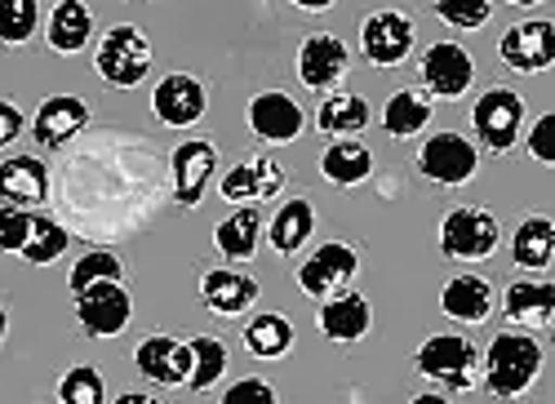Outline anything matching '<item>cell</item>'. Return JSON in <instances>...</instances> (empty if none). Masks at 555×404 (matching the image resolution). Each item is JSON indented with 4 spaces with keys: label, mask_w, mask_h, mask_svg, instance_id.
I'll use <instances>...</instances> for the list:
<instances>
[{
    "label": "cell",
    "mask_w": 555,
    "mask_h": 404,
    "mask_svg": "<svg viewBox=\"0 0 555 404\" xmlns=\"http://www.w3.org/2000/svg\"><path fill=\"white\" fill-rule=\"evenodd\" d=\"M542 374V342L529 334V329H502L485 361H480V378H485V391L498 395V400H516L525 395Z\"/></svg>",
    "instance_id": "1"
},
{
    "label": "cell",
    "mask_w": 555,
    "mask_h": 404,
    "mask_svg": "<svg viewBox=\"0 0 555 404\" xmlns=\"http://www.w3.org/2000/svg\"><path fill=\"white\" fill-rule=\"evenodd\" d=\"M413 365H418V374L427 382L444 387L449 395H462V391H472L476 378H480V351L462 334H431L418 347V361Z\"/></svg>",
    "instance_id": "2"
},
{
    "label": "cell",
    "mask_w": 555,
    "mask_h": 404,
    "mask_svg": "<svg viewBox=\"0 0 555 404\" xmlns=\"http://www.w3.org/2000/svg\"><path fill=\"white\" fill-rule=\"evenodd\" d=\"M94 71L103 76V84L112 89H133L143 84L152 71V40L143 36V27L133 23H116L94 50Z\"/></svg>",
    "instance_id": "3"
},
{
    "label": "cell",
    "mask_w": 555,
    "mask_h": 404,
    "mask_svg": "<svg viewBox=\"0 0 555 404\" xmlns=\"http://www.w3.org/2000/svg\"><path fill=\"white\" fill-rule=\"evenodd\" d=\"M498 240H502L498 218L480 205H457L440 222V253L453 262H485L493 258Z\"/></svg>",
    "instance_id": "4"
},
{
    "label": "cell",
    "mask_w": 555,
    "mask_h": 404,
    "mask_svg": "<svg viewBox=\"0 0 555 404\" xmlns=\"http://www.w3.org/2000/svg\"><path fill=\"white\" fill-rule=\"evenodd\" d=\"M525 112L529 103L516 94V89H485L480 103L472 107V125H476V139L485 143V152L506 156L520 143V129H525Z\"/></svg>",
    "instance_id": "5"
},
{
    "label": "cell",
    "mask_w": 555,
    "mask_h": 404,
    "mask_svg": "<svg viewBox=\"0 0 555 404\" xmlns=\"http://www.w3.org/2000/svg\"><path fill=\"white\" fill-rule=\"evenodd\" d=\"M76 298V321L85 338H116L129 329L133 321V298L125 289V281H103V285H89Z\"/></svg>",
    "instance_id": "6"
},
{
    "label": "cell",
    "mask_w": 555,
    "mask_h": 404,
    "mask_svg": "<svg viewBox=\"0 0 555 404\" xmlns=\"http://www.w3.org/2000/svg\"><path fill=\"white\" fill-rule=\"evenodd\" d=\"M476 169H480L476 143H467L453 129L431 133V139L418 147V173L431 178L436 187H462V183H472Z\"/></svg>",
    "instance_id": "7"
},
{
    "label": "cell",
    "mask_w": 555,
    "mask_h": 404,
    "mask_svg": "<svg viewBox=\"0 0 555 404\" xmlns=\"http://www.w3.org/2000/svg\"><path fill=\"white\" fill-rule=\"evenodd\" d=\"M418 76L431 99H462L476 84V58L457 40H436L418 63Z\"/></svg>",
    "instance_id": "8"
},
{
    "label": "cell",
    "mask_w": 555,
    "mask_h": 404,
    "mask_svg": "<svg viewBox=\"0 0 555 404\" xmlns=\"http://www.w3.org/2000/svg\"><path fill=\"white\" fill-rule=\"evenodd\" d=\"M413 36H418V27H413L409 14L378 10L360 23V50L374 67H400L413 54Z\"/></svg>",
    "instance_id": "9"
},
{
    "label": "cell",
    "mask_w": 555,
    "mask_h": 404,
    "mask_svg": "<svg viewBox=\"0 0 555 404\" xmlns=\"http://www.w3.org/2000/svg\"><path fill=\"white\" fill-rule=\"evenodd\" d=\"M169 173H173V205L196 209L209 192V178H218V147L205 139L178 143L169 156Z\"/></svg>",
    "instance_id": "10"
},
{
    "label": "cell",
    "mask_w": 555,
    "mask_h": 404,
    "mask_svg": "<svg viewBox=\"0 0 555 404\" xmlns=\"http://www.w3.org/2000/svg\"><path fill=\"white\" fill-rule=\"evenodd\" d=\"M152 112L169 129H192L209 112V89L192 71H169L152 89Z\"/></svg>",
    "instance_id": "11"
},
{
    "label": "cell",
    "mask_w": 555,
    "mask_h": 404,
    "mask_svg": "<svg viewBox=\"0 0 555 404\" xmlns=\"http://www.w3.org/2000/svg\"><path fill=\"white\" fill-rule=\"evenodd\" d=\"M356 272H360L356 249L343 245V240H325L320 249H311L307 262L298 266V289L307 298H330V294L347 289L356 281Z\"/></svg>",
    "instance_id": "12"
},
{
    "label": "cell",
    "mask_w": 555,
    "mask_h": 404,
    "mask_svg": "<svg viewBox=\"0 0 555 404\" xmlns=\"http://www.w3.org/2000/svg\"><path fill=\"white\" fill-rule=\"evenodd\" d=\"M498 58L520 71V76H538L555 63V23L546 18H529V23H516L506 27L502 40H498Z\"/></svg>",
    "instance_id": "13"
},
{
    "label": "cell",
    "mask_w": 555,
    "mask_h": 404,
    "mask_svg": "<svg viewBox=\"0 0 555 404\" xmlns=\"http://www.w3.org/2000/svg\"><path fill=\"white\" fill-rule=\"evenodd\" d=\"M133 365L152 387H188L192 374V342H182L173 334H152L138 342Z\"/></svg>",
    "instance_id": "14"
},
{
    "label": "cell",
    "mask_w": 555,
    "mask_h": 404,
    "mask_svg": "<svg viewBox=\"0 0 555 404\" xmlns=\"http://www.w3.org/2000/svg\"><path fill=\"white\" fill-rule=\"evenodd\" d=\"M227 205H258L285 192V165L271 160V156H249L241 165H231L227 178L218 183Z\"/></svg>",
    "instance_id": "15"
},
{
    "label": "cell",
    "mask_w": 555,
    "mask_h": 404,
    "mask_svg": "<svg viewBox=\"0 0 555 404\" xmlns=\"http://www.w3.org/2000/svg\"><path fill=\"white\" fill-rule=\"evenodd\" d=\"M347 67H351V50L334 31H311L302 40V50H298V80L307 89H315V94H325V89L343 84Z\"/></svg>",
    "instance_id": "16"
},
{
    "label": "cell",
    "mask_w": 555,
    "mask_h": 404,
    "mask_svg": "<svg viewBox=\"0 0 555 404\" xmlns=\"http://www.w3.org/2000/svg\"><path fill=\"white\" fill-rule=\"evenodd\" d=\"M302 125H307V116L285 89H262V94L249 99V129L258 143H275V147L294 143Z\"/></svg>",
    "instance_id": "17"
},
{
    "label": "cell",
    "mask_w": 555,
    "mask_h": 404,
    "mask_svg": "<svg viewBox=\"0 0 555 404\" xmlns=\"http://www.w3.org/2000/svg\"><path fill=\"white\" fill-rule=\"evenodd\" d=\"M315 325H320V334H325L330 342L351 347V342H360L369 329H374V307H369V298L356 294V289H338L330 298H320Z\"/></svg>",
    "instance_id": "18"
},
{
    "label": "cell",
    "mask_w": 555,
    "mask_h": 404,
    "mask_svg": "<svg viewBox=\"0 0 555 404\" xmlns=\"http://www.w3.org/2000/svg\"><path fill=\"white\" fill-rule=\"evenodd\" d=\"M85 125H89V103L76 99V94H54V99H44V103L36 107L31 139H36L40 147L59 152V147H67V143L76 139Z\"/></svg>",
    "instance_id": "19"
},
{
    "label": "cell",
    "mask_w": 555,
    "mask_h": 404,
    "mask_svg": "<svg viewBox=\"0 0 555 404\" xmlns=\"http://www.w3.org/2000/svg\"><path fill=\"white\" fill-rule=\"evenodd\" d=\"M201 302L214 316H245L258 302V281L236 272V266H214V272L201 276Z\"/></svg>",
    "instance_id": "20"
},
{
    "label": "cell",
    "mask_w": 555,
    "mask_h": 404,
    "mask_svg": "<svg viewBox=\"0 0 555 404\" xmlns=\"http://www.w3.org/2000/svg\"><path fill=\"white\" fill-rule=\"evenodd\" d=\"M0 200L5 205H23L36 209L50 200V169L40 156H10L0 160Z\"/></svg>",
    "instance_id": "21"
},
{
    "label": "cell",
    "mask_w": 555,
    "mask_h": 404,
    "mask_svg": "<svg viewBox=\"0 0 555 404\" xmlns=\"http://www.w3.org/2000/svg\"><path fill=\"white\" fill-rule=\"evenodd\" d=\"M502 311L516 329H546L555 321V289L546 281H516L502 298Z\"/></svg>",
    "instance_id": "22"
},
{
    "label": "cell",
    "mask_w": 555,
    "mask_h": 404,
    "mask_svg": "<svg viewBox=\"0 0 555 404\" xmlns=\"http://www.w3.org/2000/svg\"><path fill=\"white\" fill-rule=\"evenodd\" d=\"M440 307H444V316L457 321V325H485L489 321V311H493V285L485 276H453L440 294Z\"/></svg>",
    "instance_id": "23"
},
{
    "label": "cell",
    "mask_w": 555,
    "mask_h": 404,
    "mask_svg": "<svg viewBox=\"0 0 555 404\" xmlns=\"http://www.w3.org/2000/svg\"><path fill=\"white\" fill-rule=\"evenodd\" d=\"M258 240H262V218L254 205H236V213H227L214 227V249L227 262H249L258 253Z\"/></svg>",
    "instance_id": "24"
},
{
    "label": "cell",
    "mask_w": 555,
    "mask_h": 404,
    "mask_svg": "<svg viewBox=\"0 0 555 404\" xmlns=\"http://www.w3.org/2000/svg\"><path fill=\"white\" fill-rule=\"evenodd\" d=\"M50 50L54 54H80L89 40H94V10L85 0H59L50 14Z\"/></svg>",
    "instance_id": "25"
},
{
    "label": "cell",
    "mask_w": 555,
    "mask_h": 404,
    "mask_svg": "<svg viewBox=\"0 0 555 404\" xmlns=\"http://www.w3.org/2000/svg\"><path fill=\"white\" fill-rule=\"evenodd\" d=\"M311 232H315V205L307 200V196H294V200H285L281 209L271 213V227H267V236H271V249L275 253H298L307 240H311Z\"/></svg>",
    "instance_id": "26"
},
{
    "label": "cell",
    "mask_w": 555,
    "mask_h": 404,
    "mask_svg": "<svg viewBox=\"0 0 555 404\" xmlns=\"http://www.w3.org/2000/svg\"><path fill=\"white\" fill-rule=\"evenodd\" d=\"M512 258L520 272H546L555 258V222L546 213H529L516 236H512Z\"/></svg>",
    "instance_id": "27"
},
{
    "label": "cell",
    "mask_w": 555,
    "mask_h": 404,
    "mask_svg": "<svg viewBox=\"0 0 555 404\" xmlns=\"http://www.w3.org/2000/svg\"><path fill=\"white\" fill-rule=\"evenodd\" d=\"M320 173H325V183H334V187H360L364 178L374 173V152L356 139H338L320 156Z\"/></svg>",
    "instance_id": "28"
},
{
    "label": "cell",
    "mask_w": 555,
    "mask_h": 404,
    "mask_svg": "<svg viewBox=\"0 0 555 404\" xmlns=\"http://www.w3.org/2000/svg\"><path fill=\"white\" fill-rule=\"evenodd\" d=\"M431 112H436L431 94H423V89H396L383 107V129L391 139H418V133L431 125Z\"/></svg>",
    "instance_id": "29"
},
{
    "label": "cell",
    "mask_w": 555,
    "mask_h": 404,
    "mask_svg": "<svg viewBox=\"0 0 555 404\" xmlns=\"http://www.w3.org/2000/svg\"><path fill=\"white\" fill-rule=\"evenodd\" d=\"M245 347L258 361H285L294 347V325L285 311H258L254 321H245Z\"/></svg>",
    "instance_id": "30"
},
{
    "label": "cell",
    "mask_w": 555,
    "mask_h": 404,
    "mask_svg": "<svg viewBox=\"0 0 555 404\" xmlns=\"http://www.w3.org/2000/svg\"><path fill=\"white\" fill-rule=\"evenodd\" d=\"M364 125H369V103L360 94H330L315 112V129L325 139H356Z\"/></svg>",
    "instance_id": "31"
},
{
    "label": "cell",
    "mask_w": 555,
    "mask_h": 404,
    "mask_svg": "<svg viewBox=\"0 0 555 404\" xmlns=\"http://www.w3.org/2000/svg\"><path fill=\"white\" fill-rule=\"evenodd\" d=\"M67 245H72V236L63 222H54L50 213H31V232H27V245L18 249V258L31 266H50L67 253Z\"/></svg>",
    "instance_id": "32"
},
{
    "label": "cell",
    "mask_w": 555,
    "mask_h": 404,
    "mask_svg": "<svg viewBox=\"0 0 555 404\" xmlns=\"http://www.w3.org/2000/svg\"><path fill=\"white\" fill-rule=\"evenodd\" d=\"M222 374H227V342L214 338V334L192 338V374H188V387L201 395V391L218 387Z\"/></svg>",
    "instance_id": "33"
},
{
    "label": "cell",
    "mask_w": 555,
    "mask_h": 404,
    "mask_svg": "<svg viewBox=\"0 0 555 404\" xmlns=\"http://www.w3.org/2000/svg\"><path fill=\"white\" fill-rule=\"evenodd\" d=\"M40 27V0H0V44L18 50Z\"/></svg>",
    "instance_id": "34"
},
{
    "label": "cell",
    "mask_w": 555,
    "mask_h": 404,
    "mask_svg": "<svg viewBox=\"0 0 555 404\" xmlns=\"http://www.w3.org/2000/svg\"><path fill=\"white\" fill-rule=\"evenodd\" d=\"M103 281H125V262H120V253H112V249H89V253L72 266V276H67L72 294H80V289H89V285H103Z\"/></svg>",
    "instance_id": "35"
},
{
    "label": "cell",
    "mask_w": 555,
    "mask_h": 404,
    "mask_svg": "<svg viewBox=\"0 0 555 404\" xmlns=\"http://www.w3.org/2000/svg\"><path fill=\"white\" fill-rule=\"evenodd\" d=\"M59 400L63 404H103L107 400V378L94 365H76L59 378Z\"/></svg>",
    "instance_id": "36"
},
{
    "label": "cell",
    "mask_w": 555,
    "mask_h": 404,
    "mask_svg": "<svg viewBox=\"0 0 555 404\" xmlns=\"http://www.w3.org/2000/svg\"><path fill=\"white\" fill-rule=\"evenodd\" d=\"M436 14L457 31H480L493 18V0H436Z\"/></svg>",
    "instance_id": "37"
},
{
    "label": "cell",
    "mask_w": 555,
    "mask_h": 404,
    "mask_svg": "<svg viewBox=\"0 0 555 404\" xmlns=\"http://www.w3.org/2000/svg\"><path fill=\"white\" fill-rule=\"evenodd\" d=\"M31 232V213L23 205H0V253H18Z\"/></svg>",
    "instance_id": "38"
},
{
    "label": "cell",
    "mask_w": 555,
    "mask_h": 404,
    "mask_svg": "<svg viewBox=\"0 0 555 404\" xmlns=\"http://www.w3.org/2000/svg\"><path fill=\"white\" fill-rule=\"evenodd\" d=\"M222 404H275V387L262 378H241L231 382V391H222Z\"/></svg>",
    "instance_id": "39"
},
{
    "label": "cell",
    "mask_w": 555,
    "mask_h": 404,
    "mask_svg": "<svg viewBox=\"0 0 555 404\" xmlns=\"http://www.w3.org/2000/svg\"><path fill=\"white\" fill-rule=\"evenodd\" d=\"M525 147H529V156H533L538 165H555V116H551V112L529 129V143H525Z\"/></svg>",
    "instance_id": "40"
},
{
    "label": "cell",
    "mask_w": 555,
    "mask_h": 404,
    "mask_svg": "<svg viewBox=\"0 0 555 404\" xmlns=\"http://www.w3.org/2000/svg\"><path fill=\"white\" fill-rule=\"evenodd\" d=\"M18 133H23V112L14 103H0V152L18 143Z\"/></svg>",
    "instance_id": "41"
},
{
    "label": "cell",
    "mask_w": 555,
    "mask_h": 404,
    "mask_svg": "<svg viewBox=\"0 0 555 404\" xmlns=\"http://www.w3.org/2000/svg\"><path fill=\"white\" fill-rule=\"evenodd\" d=\"M289 5L302 14H325V10H334V0H289Z\"/></svg>",
    "instance_id": "42"
},
{
    "label": "cell",
    "mask_w": 555,
    "mask_h": 404,
    "mask_svg": "<svg viewBox=\"0 0 555 404\" xmlns=\"http://www.w3.org/2000/svg\"><path fill=\"white\" fill-rule=\"evenodd\" d=\"M5 334H10V316H5V307H0V342H5Z\"/></svg>",
    "instance_id": "43"
},
{
    "label": "cell",
    "mask_w": 555,
    "mask_h": 404,
    "mask_svg": "<svg viewBox=\"0 0 555 404\" xmlns=\"http://www.w3.org/2000/svg\"><path fill=\"white\" fill-rule=\"evenodd\" d=\"M506 5H525L529 10V5H542V0H506Z\"/></svg>",
    "instance_id": "44"
}]
</instances>
